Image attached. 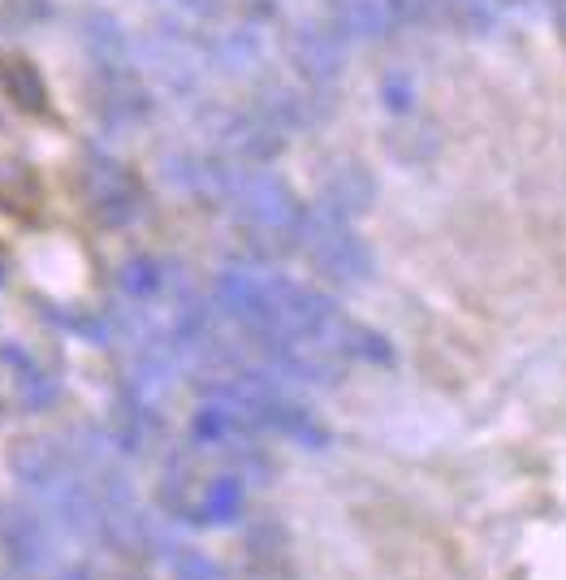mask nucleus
I'll list each match as a JSON object with an SVG mask.
<instances>
[{
  "instance_id": "f257e3e1",
  "label": "nucleus",
  "mask_w": 566,
  "mask_h": 580,
  "mask_svg": "<svg viewBox=\"0 0 566 580\" xmlns=\"http://www.w3.org/2000/svg\"><path fill=\"white\" fill-rule=\"evenodd\" d=\"M135 66L147 70L165 91L173 96H195L204 87V74L213 70V57L200 40H191L178 26H156L135 44Z\"/></svg>"
},
{
  "instance_id": "f03ea898",
  "label": "nucleus",
  "mask_w": 566,
  "mask_h": 580,
  "mask_svg": "<svg viewBox=\"0 0 566 580\" xmlns=\"http://www.w3.org/2000/svg\"><path fill=\"white\" fill-rule=\"evenodd\" d=\"M298 225H303V252H307V260L329 282H363L372 274L367 247L354 238V230L333 209H316L312 217H303Z\"/></svg>"
},
{
  "instance_id": "7ed1b4c3",
  "label": "nucleus",
  "mask_w": 566,
  "mask_h": 580,
  "mask_svg": "<svg viewBox=\"0 0 566 580\" xmlns=\"http://www.w3.org/2000/svg\"><path fill=\"white\" fill-rule=\"evenodd\" d=\"M53 564V533L44 515L26 503H0V577L31 580Z\"/></svg>"
},
{
  "instance_id": "20e7f679",
  "label": "nucleus",
  "mask_w": 566,
  "mask_h": 580,
  "mask_svg": "<svg viewBox=\"0 0 566 580\" xmlns=\"http://www.w3.org/2000/svg\"><path fill=\"white\" fill-rule=\"evenodd\" d=\"M78 191H82L91 217L100 221V225H131L143 209L139 178H135L126 165H117L113 156H100V152H91V156L82 160V169H78Z\"/></svg>"
},
{
  "instance_id": "39448f33",
  "label": "nucleus",
  "mask_w": 566,
  "mask_h": 580,
  "mask_svg": "<svg viewBox=\"0 0 566 580\" xmlns=\"http://www.w3.org/2000/svg\"><path fill=\"white\" fill-rule=\"evenodd\" d=\"M204 131L216 140L220 152L238 160H269L282 152V131L260 113V109H225L216 104L204 113Z\"/></svg>"
},
{
  "instance_id": "423d86ee",
  "label": "nucleus",
  "mask_w": 566,
  "mask_h": 580,
  "mask_svg": "<svg viewBox=\"0 0 566 580\" xmlns=\"http://www.w3.org/2000/svg\"><path fill=\"white\" fill-rule=\"evenodd\" d=\"M285 57L294 74L307 82V87H329L342 78L347 66V53H342V35L325 22H294L290 35H285Z\"/></svg>"
},
{
  "instance_id": "0eeeda50",
  "label": "nucleus",
  "mask_w": 566,
  "mask_h": 580,
  "mask_svg": "<svg viewBox=\"0 0 566 580\" xmlns=\"http://www.w3.org/2000/svg\"><path fill=\"white\" fill-rule=\"evenodd\" d=\"M73 464V450L53 434H26L9 446V472L31 490L39 494L53 477H61Z\"/></svg>"
},
{
  "instance_id": "6e6552de",
  "label": "nucleus",
  "mask_w": 566,
  "mask_h": 580,
  "mask_svg": "<svg viewBox=\"0 0 566 580\" xmlns=\"http://www.w3.org/2000/svg\"><path fill=\"white\" fill-rule=\"evenodd\" d=\"M82 44L95 62V70H139L135 66V48L126 40V26L113 18V13H82Z\"/></svg>"
},
{
  "instance_id": "1a4fd4ad",
  "label": "nucleus",
  "mask_w": 566,
  "mask_h": 580,
  "mask_svg": "<svg viewBox=\"0 0 566 580\" xmlns=\"http://www.w3.org/2000/svg\"><path fill=\"white\" fill-rule=\"evenodd\" d=\"M333 31L363 44H381L398 31V13L389 0H333Z\"/></svg>"
},
{
  "instance_id": "9d476101",
  "label": "nucleus",
  "mask_w": 566,
  "mask_h": 580,
  "mask_svg": "<svg viewBox=\"0 0 566 580\" xmlns=\"http://www.w3.org/2000/svg\"><path fill=\"white\" fill-rule=\"evenodd\" d=\"M0 364L13 372V390H18V399H22L26 408H48V403L57 399V381L39 368L35 356H26L18 343H4V347H0Z\"/></svg>"
},
{
  "instance_id": "9b49d317",
  "label": "nucleus",
  "mask_w": 566,
  "mask_h": 580,
  "mask_svg": "<svg viewBox=\"0 0 566 580\" xmlns=\"http://www.w3.org/2000/svg\"><path fill=\"white\" fill-rule=\"evenodd\" d=\"M325 196H329V209H333V213H359V209L372 204L376 187H372V178H367L363 165L342 160V165H333V174L325 178Z\"/></svg>"
},
{
  "instance_id": "f8f14e48",
  "label": "nucleus",
  "mask_w": 566,
  "mask_h": 580,
  "mask_svg": "<svg viewBox=\"0 0 566 580\" xmlns=\"http://www.w3.org/2000/svg\"><path fill=\"white\" fill-rule=\"evenodd\" d=\"M4 91H9V100L18 104V109H26V113H44V104H48V87H44V78L39 70L31 66V62H9L4 70Z\"/></svg>"
},
{
  "instance_id": "ddd939ff",
  "label": "nucleus",
  "mask_w": 566,
  "mask_h": 580,
  "mask_svg": "<svg viewBox=\"0 0 566 580\" xmlns=\"http://www.w3.org/2000/svg\"><path fill=\"white\" fill-rule=\"evenodd\" d=\"M501 18V0H445V22L472 35H489Z\"/></svg>"
},
{
  "instance_id": "4468645a",
  "label": "nucleus",
  "mask_w": 566,
  "mask_h": 580,
  "mask_svg": "<svg viewBox=\"0 0 566 580\" xmlns=\"http://www.w3.org/2000/svg\"><path fill=\"white\" fill-rule=\"evenodd\" d=\"M117 287L126 290V294H135V299L156 294V290H160V265H156V260H147V256L126 260V265L117 269Z\"/></svg>"
},
{
  "instance_id": "2eb2a0df",
  "label": "nucleus",
  "mask_w": 566,
  "mask_h": 580,
  "mask_svg": "<svg viewBox=\"0 0 566 580\" xmlns=\"http://www.w3.org/2000/svg\"><path fill=\"white\" fill-rule=\"evenodd\" d=\"M398 22H411V26H437L445 22V0H389Z\"/></svg>"
},
{
  "instance_id": "dca6fc26",
  "label": "nucleus",
  "mask_w": 566,
  "mask_h": 580,
  "mask_svg": "<svg viewBox=\"0 0 566 580\" xmlns=\"http://www.w3.org/2000/svg\"><path fill=\"white\" fill-rule=\"evenodd\" d=\"M381 91H385V104L394 109V113H407L411 104H416V87H411V78L407 74H385V82H381Z\"/></svg>"
},
{
  "instance_id": "f3484780",
  "label": "nucleus",
  "mask_w": 566,
  "mask_h": 580,
  "mask_svg": "<svg viewBox=\"0 0 566 580\" xmlns=\"http://www.w3.org/2000/svg\"><path fill=\"white\" fill-rule=\"evenodd\" d=\"M208 507H213V515H234L238 511V486L234 481H220L213 490V499H208Z\"/></svg>"
},
{
  "instance_id": "a211bd4d",
  "label": "nucleus",
  "mask_w": 566,
  "mask_h": 580,
  "mask_svg": "<svg viewBox=\"0 0 566 580\" xmlns=\"http://www.w3.org/2000/svg\"><path fill=\"white\" fill-rule=\"evenodd\" d=\"M160 4H173V9L195 13V18H216L225 9V0H160Z\"/></svg>"
},
{
  "instance_id": "6ab92c4d",
  "label": "nucleus",
  "mask_w": 566,
  "mask_h": 580,
  "mask_svg": "<svg viewBox=\"0 0 566 580\" xmlns=\"http://www.w3.org/2000/svg\"><path fill=\"white\" fill-rule=\"evenodd\" d=\"M53 580H95V577H91L87 568H66V572H57Z\"/></svg>"
},
{
  "instance_id": "aec40b11",
  "label": "nucleus",
  "mask_w": 566,
  "mask_h": 580,
  "mask_svg": "<svg viewBox=\"0 0 566 580\" xmlns=\"http://www.w3.org/2000/svg\"><path fill=\"white\" fill-rule=\"evenodd\" d=\"M0 278H4V265H0Z\"/></svg>"
}]
</instances>
